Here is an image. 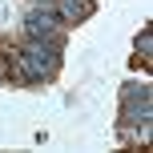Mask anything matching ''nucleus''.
<instances>
[{"label": "nucleus", "mask_w": 153, "mask_h": 153, "mask_svg": "<svg viewBox=\"0 0 153 153\" xmlns=\"http://www.w3.org/2000/svg\"><path fill=\"white\" fill-rule=\"evenodd\" d=\"M24 32L28 40H45V45H56V12L48 4H36L24 12Z\"/></svg>", "instance_id": "f257e3e1"}, {"label": "nucleus", "mask_w": 153, "mask_h": 153, "mask_svg": "<svg viewBox=\"0 0 153 153\" xmlns=\"http://www.w3.org/2000/svg\"><path fill=\"white\" fill-rule=\"evenodd\" d=\"M121 113H125V121H141V125L149 121V89H145V85H141V89H137V85L125 89V109H121Z\"/></svg>", "instance_id": "f03ea898"}, {"label": "nucleus", "mask_w": 153, "mask_h": 153, "mask_svg": "<svg viewBox=\"0 0 153 153\" xmlns=\"http://www.w3.org/2000/svg\"><path fill=\"white\" fill-rule=\"evenodd\" d=\"M85 12H89V8H85L81 0H56V16H61V20H69V24H76Z\"/></svg>", "instance_id": "7ed1b4c3"}, {"label": "nucleus", "mask_w": 153, "mask_h": 153, "mask_svg": "<svg viewBox=\"0 0 153 153\" xmlns=\"http://www.w3.org/2000/svg\"><path fill=\"white\" fill-rule=\"evenodd\" d=\"M149 45H153V36H149V28H145V32L137 36V48H141V53H149Z\"/></svg>", "instance_id": "20e7f679"}, {"label": "nucleus", "mask_w": 153, "mask_h": 153, "mask_svg": "<svg viewBox=\"0 0 153 153\" xmlns=\"http://www.w3.org/2000/svg\"><path fill=\"white\" fill-rule=\"evenodd\" d=\"M36 4H48V8H53V0H36Z\"/></svg>", "instance_id": "39448f33"}]
</instances>
